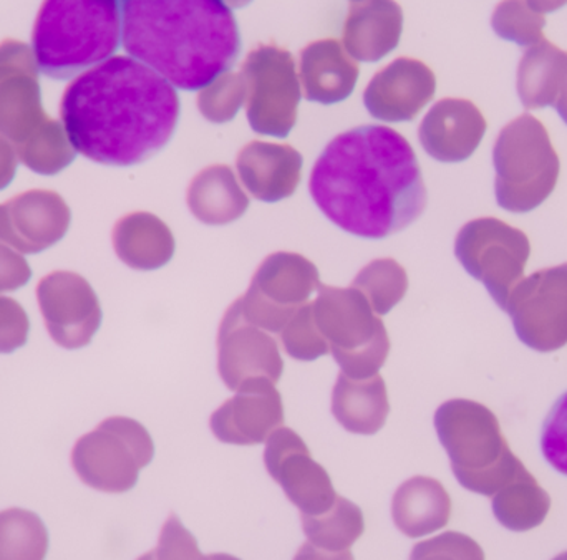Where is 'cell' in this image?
<instances>
[{
  "mask_svg": "<svg viewBox=\"0 0 567 560\" xmlns=\"http://www.w3.org/2000/svg\"><path fill=\"white\" fill-rule=\"evenodd\" d=\"M542 452L546 462L567 476V393L555 403L542 433Z\"/></svg>",
  "mask_w": 567,
  "mask_h": 560,
  "instance_id": "38",
  "label": "cell"
},
{
  "mask_svg": "<svg viewBox=\"0 0 567 560\" xmlns=\"http://www.w3.org/2000/svg\"><path fill=\"white\" fill-rule=\"evenodd\" d=\"M551 498L526 469L493 496V512L499 525L509 531L525 532L545 522Z\"/></svg>",
  "mask_w": 567,
  "mask_h": 560,
  "instance_id": "29",
  "label": "cell"
},
{
  "mask_svg": "<svg viewBox=\"0 0 567 560\" xmlns=\"http://www.w3.org/2000/svg\"><path fill=\"white\" fill-rule=\"evenodd\" d=\"M60 118L76 153L106 166H133L162 152L179 118L175 86L133 56H110L80 73Z\"/></svg>",
  "mask_w": 567,
  "mask_h": 560,
  "instance_id": "2",
  "label": "cell"
},
{
  "mask_svg": "<svg viewBox=\"0 0 567 560\" xmlns=\"http://www.w3.org/2000/svg\"><path fill=\"white\" fill-rule=\"evenodd\" d=\"M120 39L118 0H43L32 52L43 75L65 80L109 60Z\"/></svg>",
  "mask_w": 567,
  "mask_h": 560,
  "instance_id": "4",
  "label": "cell"
},
{
  "mask_svg": "<svg viewBox=\"0 0 567 560\" xmlns=\"http://www.w3.org/2000/svg\"><path fill=\"white\" fill-rule=\"evenodd\" d=\"M302 163V155L292 146L252 142L239 152L236 168L258 201L278 203L296 193Z\"/></svg>",
  "mask_w": 567,
  "mask_h": 560,
  "instance_id": "21",
  "label": "cell"
},
{
  "mask_svg": "<svg viewBox=\"0 0 567 560\" xmlns=\"http://www.w3.org/2000/svg\"><path fill=\"white\" fill-rule=\"evenodd\" d=\"M352 287L363 293L377 315H385L405 297L409 278L399 262L379 259L357 274Z\"/></svg>",
  "mask_w": 567,
  "mask_h": 560,
  "instance_id": "33",
  "label": "cell"
},
{
  "mask_svg": "<svg viewBox=\"0 0 567 560\" xmlns=\"http://www.w3.org/2000/svg\"><path fill=\"white\" fill-rule=\"evenodd\" d=\"M516 335L529 349L555 352L567 343V265L523 279L509 293Z\"/></svg>",
  "mask_w": 567,
  "mask_h": 560,
  "instance_id": "12",
  "label": "cell"
},
{
  "mask_svg": "<svg viewBox=\"0 0 567 560\" xmlns=\"http://www.w3.org/2000/svg\"><path fill=\"white\" fill-rule=\"evenodd\" d=\"M189 211L203 225L226 226L241 218L249 208V198L236 182L229 166L215 165L203 169L188 188Z\"/></svg>",
  "mask_w": 567,
  "mask_h": 560,
  "instance_id": "27",
  "label": "cell"
},
{
  "mask_svg": "<svg viewBox=\"0 0 567 560\" xmlns=\"http://www.w3.org/2000/svg\"><path fill=\"white\" fill-rule=\"evenodd\" d=\"M265 465L300 516L329 511L339 496L329 473L313 462L303 439L290 428L281 426L266 439Z\"/></svg>",
  "mask_w": 567,
  "mask_h": 560,
  "instance_id": "13",
  "label": "cell"
},
{
  "mask_svg": "<svg viewBox=\"0 0 567 560\" xmlns=\"http://www.w3.org/2000/svg\"><path fill=\"white\" fill-rule=\"evenodd\" d=\"M319 283V271L309 259L293 252H276L262 261L248 292L239 297L243 313L266 332L281 333Z\"/></svg>",
  "mask_w": 567,
  "mask_h": 560,
  "instance_id": "11",
  "label": "cell"
},
{
  "mask_svg": "<svg viewBox=\"0 0 567 560\" xmlns=\"http://www.w3.org/2000/svg\"><path fill=\"white\" fill-rule=\"evenodd\" d=\"M281 342L287 355L299 362H312L329 353V345L313 319L312 303L297 310L281 332Z\"/></svg>",
  "mask_w": 567,
  "mask_h": 560,
  "instance_id": "36",
  "label": "cell"
},
{
  "mask_svg": "<svg viewBox=\"0 0 567 560\" xmlns=\"http://www.w3.org/2000/svg\"><path fill=\"white\" fill-rule=\"evenodd\" d=\"M390 405L382 376L352 378L340 373L332 392V415L353 435H375L385 425Z\"/></svg>",
  "mask_w": 567,
  "mask_h": 560,
  "instance_id": "26",
  "label": "cell"
},
{
  "mask_svg": "<svg viewBox=\"0 0 567 560\" xmlns=\"http://www.w3.org/2000/svg\"><path fill=\"white\" fill-rule=\"evenodd\" d=\"M310 545L329 552L349 551L363 535V512L349 499L337 496L332 508L319 516H300Z\"/></svg>",
  "mask_w": 567,
  "mask_h": 560,
  "instance_id": "30",
  "label": "cell"
},
{
  "mask_svg": "<svg viewBox=\"0 0 567 560\" xmlns=\"http://www.w3.org/2000/svg\"><path fill=\"white\" fill-rule=\"evenodd\" d=\"M155 455L152 436L132 418L113 416L86 433L72 449L73 471L96 491L120 495L135 488Z\"/></svg>",
  "mask_w": 567,
  "mask_h": 560,
  "instance_id": "8",
  "label": "cell"
},
{
  "mask_svg": "<svg viewBox=\"0 0 567 560\" xmlns=\"http://www.w3.org/2000/svg\"><path fill=\"white\" fill-rule=\"evenodd\" d=\"M452 499L442 483L415 476L403 483L392 499V519L406 538L433 535L449 525Z\"/></svg>",
  "mask_w": 567,
  "mask_h": 560,
  "instance_id": "24",
  "label": "cell"
},
{
  "mask_svg": "<svg viewBox=\"0 0 567 560\" xmlns=\"http://www.w3.org/2000/svg\"><path fill=\"white\" fill-rule=\"evenodd\" d=\"M352 2H359V0H352Z\"/></svg>",
  "mask_w": 567,
  "mask_h": 560,
  "instance_id": "50",
  "label": "cell"
},
{
  "mask_svg": "<svg viewBox=\"0 0 567 560\" xmlns=\"http://www.w3.org/2000/svg\"><path fill=\"white\" fill-rule=\"evenodd\" d=\"M313 319L342 373L352 378L377 375L389 355L385 325L362 292L319 283Z\"/></svg>",
  "mask_w": 567,
  "mask_h": 560,
  "instance_id": "7",
  "label": "cell"
},
{
  "mask_svg": "<svg viewBox=\"0 0 567 560\" xmlns=\"http://www.w3.org/2000/svg\"><path fill=\"white\" fill-rule=\"evenodd\" d=\"M246 96L248 89L243 73L226 72L202 90L198 108L208 122H231L246 102Z\"/></svg>",
  "mask_w": 567,
  "mask_h": 560,
  "instance_id": "35",
  "label": "cell"
},
{
  "mask_svg": "<svg viewBox=\"0 0 567 560\" xmlns=\"http://www.w3.org/2000/svg\"><path fill=\"white\" fill-rule=\"evenodd\" d=\"M29 317L17 300L0 295V353L25 345Z\"/></svg>",
  "mask_w": 567,
  "mask_h": 560,
  "instance_id": "40",
  "label": "cell"
},
{
  "mask_svg": "<svg viewBox=\"0 0 567 560\" xmlns=\"http://www.w3.org/2000/svg\"><path fill=\"white\" fill-rule=\"evenodd\" d=\"M293 560H355L353 559L352 552L343 551V552H329L323 551V549L316 548V546L310 545V542H306V545L300 546L299 551H297L296 558Z\"/></svg>",
  "mask_w": 567,
  "mask_h": 560,
  "instance_id": "43",
  "label": "cell"
},
{
  "mask_svg": "<svg viewBox=\"0 0 567 560\" xmlns=\"http://www.w3.org/2000/svg\"><path fill=\"white\" fill-rule=\"evenodd\" d=\"M248 89V120L259 135L286 138L296 125L300 82L287 50L259 45L241 70Z\"/></svg>",
  "mask_w": 567,
  "mask_h": 560,
  "instance_id": "10",
  "label": "cell"
},
{
  "mask_svg": "<svg viewBox=\"0 0 567 560\" xmlns=\"http://www.w3.org/2000/svg\"><path fill=\"white\" fill-rule=\"evenodd\" d=\"M410 560H485V552L470 536L445 532L412 549Z\"/></svg>",
  "mask_w": 567,
  "mask_h": 560,
  "instance_id": "37",
  "label": "cell"
},
{
  "mask_svg": "<svg viewBox=\"0 0 567 560\" xmlns=\"http://www.w3.org/2000/svg\"><path fill=\"white\" fill-rule=\"evenodd\" d=\"M496 201L509 212L533 211L555 191L558 153L545 125L533 115L513 120L499 132L493 148Z\"/></svg>",
  "mask_w": 567,
  "mask_h": 560,
  "instance_id": "6",
  "label": "cell"
},
{
  "mask_svg": "<svg viewBox=\"0 0 567 560\" xmlns=\"http://www.w3.org/2000/svg\"><path fill=\"white\" fill-rule=\"evenodd\" d=\"M236 392L235 398L213 413L209 422L213 435L226 445L266 443L284 423L281 393L276 383L268 378H249Z\"/></svg>",
  "mask_w": 567,
  "mask_h": 560,
  "instance_id": "18",
  "label": "cell"
},
{
  "mask_svg": "<svg viewBox=\"0 0 567 560\" xmlns=\"http://www.w3.org/2000/svg\"><path fill=\"white\" fill-rule=\"evenodd\" d=\"M19 162L37 175L52 176L75 159V148L62 122L47 120L32 136L16 146Z\"/></svg>",
  "mask_w": 567,
  "mask_h": 560,
  "instance_id": "32",
  "label": "cell"
},
{
  "mask_svg": "<svg viewBox=\"0 0 567 560\" xmlns=\"http://www.w3.org/2000/svg\"><path fill=\"white\" fill-rule=\"evenodd\" d=\"M209 559H212V560H241V559L235 558V556H229V554H213V556H209Z\"/></svg>",
  "mask_w": 567,
  "mask_h": 560,
  "instance_id": "47",
  "label": "cell"
},
{
  "mask_svg": "<svg viewBox=\"0 0 567 560\" xmlns=\"http://www.w3.org/2000/svg\"><path fill=\"white\" fill-rule=\"evenodd\" d=\"M485 132V118L472 102L445 98L426 113L419 136L423 149L436 162L460 163L476 152Z\"/></svg>",
  "mask_w": 567,
  "mask_h": 560,
  "instance_id": "20",
  "label": "cell"
},
{
  "mask_svg": "<svg viewBox=\"0 0 567 560\" xmlns=\"http://www.w3.org/2000/svg\"><path fill=\"white\" fill-rule=\"evenodd\" d=\"M136 560H156L155 558V551L146 552L145 556H142V558H138Z\"/></svg>",
  "mask_w": 567,
  "mask_h": 560,
  "instance_id": "48",
  "label": "cell"
},
{
  "mask_svg": "<svg viewBox=\"0 0 567 560\" xmlns=\"http://www.w3.org/2000/svg\"><path fill=\"white\" fill-rule=\"evenodd\" d=\"M37 300L50 336L63 349L89 345L100 329L102 309L99 297L92 286L75 272H53L40 280Z\"/></svg>",
  "mask_w": 567,
  "mask_h": 560,
  "instance_id": "15",
  "label": "cell"
},
{
  "mask_svg": "<svg viewBox=\"0 0 567 560\" xmlns=\"http://www.w3.org/2000/svg\"><path fill=\"white\" fill-rule=\"evenodd\" d=\"M556 112L561 116L563 122L567 125V80L565 86H563L561 93H559L558 100L555 103Z\"/></svg>",
  "mask_w": 567,
  "mask_h": 560,
  "instance_id": "45",
  "label": "cell"
},
{
  "mask_svg": "<svg viewBox=\"0 0 567 560\" xmlns=\"http://www.w3.org/2000/svg\"><path fill=\"white\" fill-rule=\"evenodd\" d=\"M70 218L62 196L32 189L0 206V241L20 255H39L66 235Z\"/></svg>",
  "mask_w": 567,
  "mask_h": 560,
  "instance_id": "17",
  "label": "cell"
},
{
  "mask_svg": "<svg viewBox=\"0 0 567 560\" xmlns=\"http://www.w3.org/2000/svg\"><path fill=\"white\" fill-rule=\"evenodd\" d=\"M126 53L182 90H203L235 65L238 23L225 0H120Z\"/></svg>",
  "mask_w": 567,
  "mask_h": 560,
  "instance_id": "3",
  "label": "cell"
},
{
  "mask_svg": "<svg viewBox=\"0 0 567 560\" xmlns=\"http://www.w3.org/2000/svg\"><path fill=\"white\" fill-rule=\"evenodd\" d=\"M39 72L32 46L17 40L0 43V135L13 146L49 120L40 100Z\"/></svg>",
  "mask_w": 567,
  "mask_h": 560,
  "instance_id": "16",
  "label": "cell"
},
{
  "mask_svg": "<svg viewBox=\"0 0 567 560\" xmlns=\"http://www.w3.org/2000/svg\"><path fill=\"white\" fill-rule=\"evenodd\" d=\"M567 80V53L543 39L528 46L518 66L519 100L528 110L555 106Z\"/></svg>",
  "mask_w": 567,
  "mask_h": 560,
  "instance_id": "28",
  "label": "cell"
},
{
  "mask_svg": "<svg viewBox=\"0 0 567 560\" xmlns=\"http://www.w3.org/2000/svg\"><path fill=\"white\" fill-rule=\"evenodd\" d=\"M546 20L526 0H503L492 17L496 35L522 46H533L543 40Z\"/></svg>",
  "mask_w": 567,
  "mask_h": 560,
  "instance_id": "34",
  "label": "cell"
},
{
  "mask_svg": "<svg viewBox=\"0 0 567 560\" xmlns=\"http://www.w3.org/2000/svg\"><path fill=\"white\" fill-rule=\"evenodd\" d=\"M309 191L337 228L365 239L403 231L426 208L415 152L389 126H359L336 136L310 172Z\"/></svg>",
  "mask_w": 567,
  "mask_h": 560,
  "instance_id": "1",
  "label": "cell"
},
{
  "mask_svg": "<svg viewBox=\"0 0 567 560\" xmlns=\"http://www.w3.org/2000/svg\"><path fill=\"white\" fill-rule=\"evenodd\" d=\"M455 255L472 278L485 283L499 309L506 310L509 293L525 276L532 246L519 229L499 219L482 218L460 229Z\"/></svg>",
  "mask_w": 567,
  "mask_h": 560,
  "instance_id": "9",
  "label": "cell"
},
{
  "mask_svg": "<svg viewBox=\"0 0 567 560\" xmlns=\"http://www.w3.org/2000/svg\"><path fill=\"white\" fill-rule=\"evenodd\" d=\"M17 165H19V156H17L16 146L6 136L0 135V191L12 183Z\"/></svg>",
  "mask_w": 567,
  "mask_h": 560,
  "instance_id": "42",
  "label": "cell"
},
{
  "mask_svg": "<svg viewBox=\"0 0 567 560\" xmlns=\"http://www.w3.org/2000/svg\"><path fill=\"white\" fill-rule=\"evenodd\" d=\"M300 83L309 102L332 105L349 98L359 65L339 40H317L300 52Z\"/></svg>",
  "mask_w": 567,
  "mask_h": 560,
  "instance_id": "23",
  "label": "cell"
},
{
  "mask_svg": "<svg viewBox=\"0 0 567 560\" xmlns=\"http://www.w3.org/2000/svg\"><path fill=\"white\" fill-rule=\"evenodd\" d=\"M440 443L449 453L460 485L493 498L526 471L513 455L492 409L472 400H450L435 413Z\"/></svg>",
  "mask_w": 567,
  "mask_h": 560,
  "instance_id": "5",
  "label": "cell"
},
{
  "mask_svg": "<svg viewBox=\"0 0 567 560\" xmlns=\"http://www.w3.org/2000/svg\"><path fill=\"white\" fill-rule=\"evenodd\" d=\"M49 531L35 512L22 508L0 511V560H43Z\"/></svg>",
  "mask_w": 567,
  "mask_h": 560,
  "instance_id": "31",
  "label": "cell"
},
{
  "mask_svg": "<svg viewBox=\"0 0 567 560\" xmlns=\"http://www.w3.org/2000/svg\"><path fill=\"white\" fill-rule=\"evenodd\" d=\"M435 90V75L425 63L396 59L370 80L363 103L373 118L390 123L410 122L433 98Z\"/></svg>",
  "mask_w": 567,
  "mask_h": 560,
  "instance_id": "19",
  "label": "cell"
},
{
  "mask_svg": "<svg viewBox=\"0 0 567 560\" xmlns=\"http://www.w3.org/2000/svg\"><path fill=\"white\" fill-rule=\"evenodd\" d=\"M225 2L233 7V9H239V7L248 6L251 0H225Z\"/></svg>",
  "mask_w": 567,
  "mask_h": 560,
  "instance_id": "46",
  "label": "cell"
},
{
  "mask_svg": "<svg viewBox=\"0 0 567 560\" xmlns=\"http://www.w3.org/2000/svg\"><path fill=\"white\" fill-rule=\"evenodd\" d=\"M526 2L529 3V7L532 9H535L536 12L543 13H549L555 12V10L563 9V7L566 6L567 0H526Z\"/></svg>",
  "mask_w": 567,
  "mask_h": 560,
  "instance_id": "44",
  "label": "cell"
},
{
  "mask_svg": "<svg viewBox=\"0 0 567 560\" xmlns=\"http://www.w3.org/2000/svg\"><path fill=\"white\" fill-rule=\"evenodd\" d=\"M112 239L120 261L136 271H155L175 255V238L168 226L150 212H133L120 219Z\"/></svg>",
  "mask_w": 567,
  "mask_h": 560,
  "instance_id": "25",
  "label": "cell"
},
{
  "mask_svg": "<svg viewBox=\"0 0 567 560\" xmlns=\"http://www.w3.org/2000/svg\"><path fill=\"white\" fill-rule=\"evenodd\" d=\"M403 13L393 0H359L350 7L343 27V49L359 62H379L402 35Z\"/></svg>",
  "mask_w": 567,
  "mask_h": 560,
  "instance_id": "22",
  "label": "cell"
},
{
  "mask_svg": "<svg viewBox=\"0 0 567 560\" xmlns=\"http://www.w3.org/2000/svg\"><path fill=\"white\" fill-rule=\"evenodd\" d=\"M553 560H567V552H563V554H559L558 558H555Z\"/></svg>",
  "mask_w": 567,
  "mask_h": 560,
  "instance_id": "49",
  "label": "cell"
},
{
  "mask_svg": "<svg viewBox=\"0 0 567 560\" xmlns=\"http://www.w3.org/2000/svg\"><path fill=\"white\" fill-rule=\"evenodd\" d=\"M30 278H32V271L23 256L0 241V293L20 289L29 282Z\"/></svg>",
  "mask_w": 567,
  "mask_h": 560,
  "instance_id": "41",
  "label": "cell"
},
{
  "mask_svg": "<svg viewBox=\"0 0 567 560\" xmlns=\"http://www.w3.org/2000/svg\"><path fill=\"white\" fill-rule=\"evenodd\" d=\"M155 558L156 560H212L202 554L195 536L175 515L169 516L168 521L163 525Z\"/></svg>",
  "mask_w": 567,
  "mask_h": 560,
  "instance_id": "39",
  "label": "cell"
},
{
  "mask_svg": "<svg viewBox=\"0 0 567 560\" xmlns=\"http://www.w3.org/2000/svg\"><path fill=\"white\" fill-rule=\"evenodd\" d=\"M284 370L279 345L271 333L246 319L241 299L223 317L218 332V372L225 385L236 392L246 380H281Z\"/></svg>",
  "mask_w": 567,
  "mask_h": 560,
  "instance_id": "14",
  "label": "cell"
}]
</instances>
